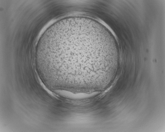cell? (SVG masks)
I'll list each match as a JSON object with an SVG mask.
<instances>
[{"instance_id": "6da1fadb", "label": "cell", "mask_w": 165, "mask_h": 132, "mask_svg": "<svg viewBox=\"0 0 165 132\" xmlns=\"http://www.w3.org/2000/svg\"><path fill=\"white\" fill-rule=\"evenodd\" d=\"M94 33L81 28L60 25L46 41L44 50L46 70L59 83L82 82L96 74Z\"/></svg>"}]
</instances>
